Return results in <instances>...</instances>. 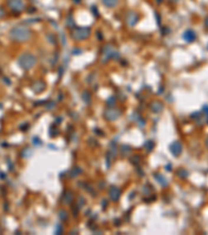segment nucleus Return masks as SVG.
Returning a JSON list of instances; mask_svg holds the SVG:
<instances>
[{
  "mask_svg": "<svg viewBox=\"0 0 208 235\" xmlns=\"http://www.w3.org/2000/svg\"><path fill=\"white\" fill-rule=\"evenodd\" d=\"M30 37V31L27 27L18 25L9 30V38L17 42H25Z\"/></svg>",
  "mask_w": 208,
  "mask_h": 235,
  "instance_id": "nucleus-1",
  "label": "nucleus"
},
{
  "mask_svg": "<svg viewBox=\"0 0 208 235\" xmlns=\"http://www.w3.org/2000/svg\"><path fill=\"white\" fill-rule=\"evenodd\" d=\"M35 63H37V59H35V57L33 56L32 53H28V52L22 53L19 57V59H18V64L24 70L31 69L35 65Z\"/></svg>",
  "mask_w": 208,
  "mask_h": 235,
  "instance_id": "nucleus-2",
  "label": "nucleus"
},
{
  "mask_svg": "<svg viewBox=\"0 0 208 235\" xmlns=\"http://www.w3.org/2000/svg\"><path fill=\"white\" fill-rule=\"evenodd\" d=\"M90 28H88V27H77L76 29L73 30L72 37L77 41L86 40L90 36Z\"/></svg>",
  "mask_w": 208,
  "mask_h": 235,
  "instance_id": "nucleus-3",
  "label": "nucleus"
},
{
  "mask_svg": "<svg viewBox=\"0 0 208 235\" xmlns=\"http://www.w3.org/2000/svg\"><path fill=\"white\" fill-rule=\"evenodd\" d=\"M114 58H119V53L112 45H106L103 49V62L106 63Z\"/></svg>",
  "mask_w": 208,
  "mask_h": 235,
  "instance_id": "nucleus-4",
  "label": "nucleus"
},
{
  "mask_svg": "<svg viewBox=\"0 0 208 235\" xmlns=\"http://www.w3.org/2000/svg\"><path fill=\"white\" fill-rule=\"evenodd\" d=\"M7 5L14 13H21L25 7L22 0H7Z\"/></svg>",
  "mask_w": 208,
  "mask_h": 235,
  "instance_id": "nucleus-5",
  "label": "nucleus"
},
{
  "mask_svg": "<svg viewBox=\"0 0 208 235\" xmlns=\"http://www.w3.org/2000/svg\"><path fill=\"white\" fill-rule=\"evenodd\" d=\"M120 114H121V112L117 109H114L112 107L110 109H107L104 112V116H105L106 119L109 120V121H114V120H117L120 117Z\"/></svg>",
  "mask_w": 208,
  "mask_h": 235,
  "instance_id": "nucleus-6",
  "label": "nucleus"
},
{
  "mask_svg": "<svg viewBox=\"0 0 208 235\" xmlns=\"http://www.w3.org/2000/svg\"><path fill=\"white\" fill-rule=\"evenodd\" d=\"M170 149H171V153L173 154L175 157L181 155L182 153V145L179 141H174L173 143L170 145Z\"/></svg>",
  "mask_w": 208,
  "mask_h": 235,
  "instance_id": "nucleus-7",
  "label": "nucleus"
},
{
  "mask_svg": "<svg viewBox=\"0 0 208 235\" xmlns=\"http://www.w3.org/2000/svg\"><path fill=\"white\" fill-rule=\"evenodd\" d=\"M196 38H197V35H196V33L193 29H187V30H185V33H183V40L185 41V42L191 43L196 40Z\"/></svg>",
  "mask_w": 208,
  "mask_h": 235,
  "instance_id": "nucleus-8",
  "label": "nucleus"
},
{
  "mask_svg": "<svg viewBox=\"0 0 208 235\" xmlns=\"http://www.w3.org/2000/svg\"><path fill=\"white\" fill-rule=\"evenodd\" d=\"M137 20H138L137 14L134 13V12H130V13H128V15H127L128 25H130V26H134V25L137 23Z\"/></svg>",
  "mask_w": 208,
  "mask_h": 235,
  "instance_id": "nucleus-9",
  "label": "nucleus"
},
{
  "mask_svg": "<svg viewBox=\"0 0 208 235\" xmlns=\"http://www.w3.org/2000/svg\"><path fill=\"white\" fill-rule=\"evenodd\" d=\"M120 195H121V190L118 188V187H116V186L110 187V189H109V197L112 199V201H114V202H116V201H118L119 197H120Z\"/></svg>",
  "mask_w": 208,
  "mask_h": 235,
  "instance_id": "nucleus-10",
  "label": "nucleus"
},
{
  "mask_svg": "<svg viewBox=\"0 0 208 235\" xmlns=\"http://www.w3.org/2000/svg\"><path fill=\"white\" fill-rule=\"evenodd\" d=\"M45 88V84L43 82H35V84L32 85V89L35 92H41L43 91Z\"/></svg>",
  "mask_w": 208,
  "mask_h": 235,
  "instance_id": "nucleus-11",
  "label": "nucleus"
},
{
  "mask_svg": "<svg viewBox=\"0 0 208 235\" xmlns=\"http://www.w3.org/2000/svg\"><path fill=\"white\" fill-rule=\"evenodd\" d=\"M119 0H102V3L107 7H114L118 5Z\"/></svg>",
  "mask_w": 208,
  "mask_h": 235,
  "instance_id": "nucleus-12",
  "label": "nucleus"
},
{
  "mask_svg": "<svg viewBox=\"0 0 208 235\" xmlns=\"http://www.w3.org/2000/svg\"><path fill=\"white\" fill-rule=\"evenodd\" d=\"M162 108H163V106H162L160 102H153V104H151V109L153 112H155V113H158V112H160L162 110Z\"/></svg>",
  "mask_w": 208,
  "mask_h": 235,
  "instance_id": "nucleus-13",
  "label": "nucleus"
},
{
  "mask_svg": "<svg viewBox=\"0 0 208 235\" xmlns=\"http://www.w3.org/2000/svg\"><path fill=\"white\" fill-rule=\"evenodd\" d=\"M155 178H156V180H157L158 182H159L160 185L166 186V184H168V181L166 180V178L162 177V176H160V175H155Z\"/></svg>",
  "mask_w": 208,
  "mask_h": 235,
  "instance_id": "nucleus-14",
  "label": "nucleus"
},
{
  "mask_svg": "<svg viewBox=\"0 0 208 235\" xmlns=\"http://www.w3.org/2000/svg\"><path fill=\"white\" fill-rule=\"evenodd\" d=\"M82 99H83V102H86V104H90L91 99H92V97H91V94L88 93L86 91H84L82 93Z\"/></svg>",
  "mask_w": 208,
  "mask_h": 235,
  "instance_id": "nucleus-15",
  "label": "nucleus"
},
{
  "mask_svg": "<svg viewBox=\"0 0 208 235\" xmlns=\"http://www.w3.org/2000/svg\"><path fill=\"white\" fill-rule=\"evenodd\" d=\"M153 147H154V144L152 141H147L146 143H145V147L148 149V152H151L152 149H153Z\"/></svg>",
  "mask_w": 208,
  "mask_h": 235,
  "instance_id": "nucleus-16",
  "label": "nucleus"
},
{
  "mask_svg": "<svg viewBox=\"0 0 208 235\" xmlns=\"http://www.w3.org/2000/svg\"><path fill=\"white\" fill-rule=\"evenodd\" d=\"M178 175H180L182 178H186L187 176H189V173H187V171H185L184 169H181L180 171H178Z\"/></svg>",
  "mask_w": 208,
  "mask_h": 235,
  "instance_id": "nucleus-17",
  "label": "nucleus"
},
{
  "mask_svg": "<svg viewBox=\"0 0 208 235\" xmlns=\"http://www.w3.org/2000/svg\"><path fill=\"white\" fill-rule=\"evenodd\" d=\"M65 203H67V204H68V203H70V201L72 200V194H71V193H68V195H65Z\"/></svg>",
  "mask_w": 208,
  "mask_h": 235,
  "instance_id": "nucleus-18",
  "label": "nucleus"
},
{
  "mask_svg": "<svg viewBox=\"0 0 208 235\" xmlns=\"http://www.w3.org/2000/svg\"><path fill=\"white\" fill-rule=\"evenodd\" d=\"M80 173V169L79 168H74L73 169V173H72V177H77V176H78V173Z\"/></svg>",
  "mask_w": 208,
  "mask_h": 235,
  "instance_id": "nucleus-19",
  "label": "nucleus"
},
{
  "mask_svg": "<svg viewBox=\"0 0 208 235\" xmlns=\"http://www.w3.org/2000/svg\"><path fill=\"white\" fill-rule=\"evenodd\" d=\"M203 112L207 115V122H208V106H204L203 107Z\"/></svg>",
  "mask_w": 208,
  "mask_h": 235,
  "instance_id": "nucleus-20",
  "label": "nucleus"
},
{
  "mask_svg": "<svg viewBox=\"0 0 208 235\" xmlns=\"http://www.w3.org/2000/svg\"><path fill=\"white\" fill-rule=\"evenodd\" d=\"M205 25H206V27H207V28H208V17L205 19Z\"/></svg>",
  "mask_w": 208,
  "mask_h": 235,
  "instance_id": "nucleus-21",
  "label": "nucleus"
},
{
  "mask_svg": "<svg viewBox=\"0 0 208 235\" xmlns=\"http://www.w3.org/2000/svg\"><path fill=\"white\" fill-rule=\"evenodd\" d=\"M206 145H207V147H208V138H207V140H206Z\"/></svg>",
  "mask_w": 208,
  "mask_h": 235,
  "instance_id": "nucleus-22",
  "label": "nucleus"
},
{
  "mask_svg": "<svg viewBox=\"0 0 208 235\" xmlns=\"http://www.w3.org/2000/svg\"><path fill=\"white\" fill-rule=\"evenodd\" d=\"M32 1H35V0H32Z\"/></svg>",
  "mask_w": 208,
  "mask_h": 235,
  "instance_id": "nucleus-23",
  "label": "nucleus"
}]
</instances>
